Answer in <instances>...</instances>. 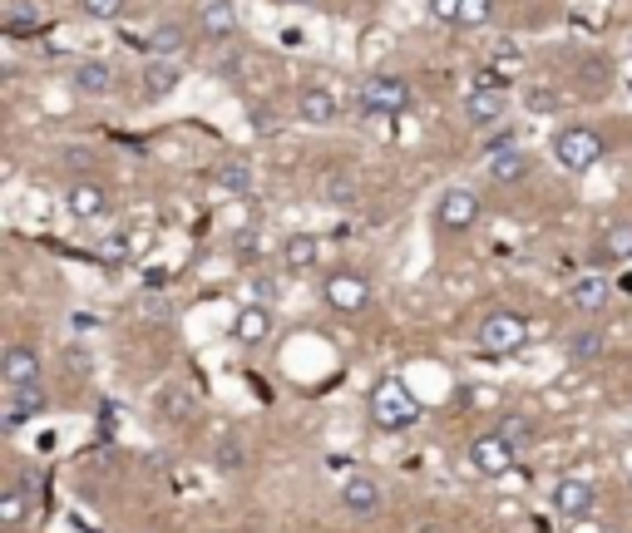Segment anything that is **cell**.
Wrapping results in <instances>:
<instances>
[{
    "label": "cell",
    "instance_id": "6da1fadb",
    "mask_svg": "<svg viewBox=\"0 0 632 533\" xmlns=\"http://www.w3.org/2000/svg\"><path fill=\"white\" fill-rule=\"evenodd\" d=\"M371 420L375 430H386V435H406V430H416L420 420H425V410H420V400L410 395V385L400 381V375H381L371 391Z\"/></svg>",
    "mask_w": 632,
    "mask_h": 533
},
{
    "label": "cell",
    "instance_id": "7a4b0ae2",
    "mask_svg": "<svg viewBox=\"0 0 632 533\" xmlns=\"http://www.w3.org/2000/svg\"><path fill=\"white\" fill-rule=\"evenodd\" d=\"M356 104L371 119H400L410 109V85L400 75H371L356 89Z\"/></svg>",
    "mask_w": 632,
    "mask_h": 533
},
{
    "label": "cell",
    "instance_id": "3957f363",
    "mask_svg": "<svg viewBox=\"0 0 632 533\" xmlns=\"http://www.w3.org/2000/svg\"><path fill=\"white\" fill-rule=\"evenodd\" d=\"M529 342V321L519 311H490V317L474 326V346L484 356H515Z\"/></svg>",
    "mask_w": 632,
    "mask_h": 533
},
{
    "label": "cell",
    "instance_id": "277c9868",
    "mask_svg": "<svg viewBox=\"0 0 632 533\" xmlns=\"http://www.w3.org/2000/svg\"><path fill=\"white\" fill-rule=\"evenodd\" d=\"M474 223H480V193H470V188H445V193H439V203H435V233L464 237Z\"/></svg>",
    "mask_w": 632,
    "mask_h": 533
},
{
    "label": "cell",
    "instance_id": "5b68a950",
    "mask_svg": "<svg viewBox=\"0 0 632 533\" xmlns=\"http://www.w3.org/2000/svg\"><path fill=\"white\" fill-rule=\"evenodd\" d=\"M554 159L563 163L568 173H588L593 163L603 159V134H593V128H583V124L563 128L554 139Z\"/></svg>",
    "mask_w": 632,
    "mask_h": 533
},
{
    "label": "cell",
    "instance_id": "8992f818",
    "mask_svg": "<svg viewBox=\"0 0 632 533\" xmlns=\"http://www.w3.org/2000/svg\"><path fill=\"white\" fill-rule=\"evenodd\" d=\"M464 459H470V470L484 474V480H504V474L519 464V455L509 445H504L494 430H484V435H474L470 445H464Z\"/></svg>",
    "mask_w": 632,
    "mask_h": 533
},
{
    "label": "cell",
    "instance_id": "52a82bcc",
    "mask_svg": "<svg viewBox=\"0 0 632 533\" xmlns=\"http://www.w3.org/2000/svg\"><path fill=\"white\" fill-rule=\"evenodd\" d=\"M322 301L332 311H342V317H361V311L371 307V282H365L361 272H332V277L322 282Z\"/></svg>",
    "mask_w": 632,
    "mask_h": 533
},
{
    "label": "cell",
    "instance_id": "ba28073f",
    "mask_svg": "<svg viewBox=\"0 0 632 533\" xmlns=\"http://www.w3.org/2000/svg\"><path fill=\"white\" fill-rule=\"evenodd\" d=\"M548 504H554V513H563V519H588V513L598 509V484L583 480V474H563V480H554V489H548Z\"/></svg>",
    "mask_w": 632,
    "mask_h": 533
},
{
    "label": "cell",
    "instance_id": "9c48e42d",
    "mask_svg": "<svg viewBox=\"0 0 632 533\" xmlns=\"http://www.w3.org/2000/svg\"><path fill=\"white\" fill-rule=\"evenodd\" d=\"M0 385L21 391V385H40V351L25 342H11L0 351Z\"/></svg>",
    "mask_w": 632,
    "mask_h": 533
},
{
    "label": "cell",
    "instance_id": "30bf717a",
    "mask_svg": "<svg viewBox=\"0 0 632 533\" xmlns=\"http://www.w3.org/2000/svg\"><path fill=\"white\" fill-rule=\"evenodd\" d=\"M50 410V391L45 385H21V391H5V410H0V425L21 430L25 420H40Z\"/></svg>",
    "mask_w": 632,
    "mask_h": 533
},
{
    "label": "cell",
    "instance_id": "8fae6325",
    "mask_svg": "<svg viewBox=\"0 0 632 533\" xmlns=\"http://www.w3.org/2000/svg\"><path fill=\"white\" fill-rule=\"evenodd\" d=\"M381 504H386V489H381V480H375V474H346V480H342V509L346 513L371 519Z\"/></svg>",
    "mask_w": 632,
    "mask_h": 533
},
{
    "label": "cell",
    "instance_id": "7c38bea8",
    "mask_svg": "<svg viewBox=\"0 0 632 533\" xmlns=\"http://www.w3.org/2000/svg\"><path fill=\"white\" fill-rule=\"evenodd\" d=\"M65 213L75 218V223H99V218L109 213V193L89 178H75L65 188Z\"/></svg>",
    "mask_w": 632,
    "mask_h": 533
},
{
    "label": "cell",
    "instance_id": "4fadbf2b",
    "mask_svg": "<svg viewBox=\"0 0 632 533\" xmlns=\"http://www.w3.org/2000/svg\"><path fill=\"white\" fill-rule=\"evenodd\" d=\"M35 504H40V489H35L30 474L15 480L11 489H0V529H21V523L35 513Z\"/></svg>",
    "mask_w": 632,
    "mask_h": 533
},
{
    "label": "cell",
    "instance_id": "5bb4252c",
    "mask_svg": "<svg viewBox=\"0 0 632 533\" xmlns=\"http://www.w3.org/2000/svg\"><path fill=\"white\" fill-rule=\"evenodd\" d=\"M268 336H272V311L262 307V301H252V307L237 311L233 342L243 346V351H262V346H268Z\"/></svg>",
    "mask_w": 632,
    "mask_h": 533
},
{
    "label": "cell",
    "instance_id": "9a60e30c",
    "mask_svg": "<svg viewBox=\"0 0 632 533\" xmlns=\"http://www.w3.org/2000/svg\"><path fill=\"white\" fill-rule=\"evenodd\" d=\"M608 301H612L608 277H579L568 287V307L579 311V317H598V311H608Z\"/></svg>",
    "mask_w": 632,
    "mask_h": 533
},
{
    "label": "cell",
    "instance_id": "2e32d148",
    "mask_svg": "<svg viewBox=\"0 0 632 533\" xmlns=\"http://www.w3.org/2000/svg\"><path fill=\"white\" fill-rule=\"evenodd\" d=\"M336 114H342V99H336L332 89H322V85L297 89V119L301 124H332Z\"/></svg>",
    "mask_w": 632,
    "mask_h": 533
},
{
    "label": "cell",
    "instance_id": "e0dca14e",
    "mask_svg": "<svg viewBox=\"0 0 632 533\" xmlns=\"http://www.w3.org/2000/svg\"><path fill=\"white\" fill-rule=\"evenodd\" d=\"M282 266H287V272H317V262H322V237H311V233H292L287 243H282Z\"/></svg>",
    "mask_w": 632,
    "mask_h": 533
},
{
    "label": "cell",
    "instance_id": "ac0fdd59",
    "mask_svg": "<svg viewBox=\"0 0 632 533\" xmlns=\"http://www.w3.org/2000/svg\"><path fill=\"white\" fill-rule=\"evenodd\" d=\"M494 435H499L504 445H509L519 459H524L529 449H534V439H538V425L524 416V410H504V416H499V425H494Z\"/></svg>",
    "mask_w": 632,
    "mask_h": 533
},
{
    "label": "cell",
    "instance_id": "d6986e66",
    "mask_svg": "<svg viewBox=\"0 0 632 533\" xmlns=\"http://www.w3.org/2000/svg\"><path fill=\"white\" fill-rule=\"evenodd\" d=\"M178 85H183V70L173 60H149V64H144V75H139L144 99H153V104H159V99H169Z\"/></svg>",
    "mask_w": 632,
    "mask_h": 533
},
{
    "label": "cell",
    "instance_id": "ffe728a7",
    "mask_svg": "<svg viewBox=\"0 0 632 533\" xmlns=\"http://www.w3.org/2000/svg\"><path fill=\"white\" fill-rule=\"evenodd\" d=\"M198 30H203L208 40H227V35L237 30L233 0H198Z\"/></svg>",
    "mask_w": 632,
    "mask_h": 533
},
{
    "label": "cell",
    "instance_id": "44dd1931",
    "mask_svg": "<svg viewBox=\"0 0 632 533\" xmlns=\"http://www.w3.org/2000/svg\"><path fill=\"white\" fill-rule=\"evenodd\" d=\"M75 95L109 99V95H114V70H109L104 60H79L75 64Z\"/></svg>",
    "mask_w": 632,
    "mask_h": 533
},
{
    "label": "cell",
    "instance_id": "7402d4cb",
    "mask_svg": "<svg viewBox=\"0 0 632 533\" xmlns=\"http://www.w3.org/2000/svg\"><path fill=\"white\" fill-rule=\"evenodd\" d=\"M504 109H509V95H504V89H470V95H464V119H470V124H499Z\"/></svg>",
    "mask_w": 632,
    "mask_h": 533
},
{
    "label": "cell",
    "instance_id": "603a6c76",
    "mask_svg": "<svg viewBox=\"0 0 632 533\" xmlns=\"http://www.w3.org/2000/svg\"><path fill=\"white\" fill-rule=\"evenodd\" d=\"M252 183H258V173H252V163H247V159H227V163H218V169H213V188L227 193V198H247Z\"/></svg>",
    "mask_w": 632,
    "mask_h": 533
},
{
    "label": "cell",
    "instance_id": "cb8c5ba5",
    "mask_svg": "<svg viewBox=\"0 0 632 533\" xmlns=\"http://www.w3.org/2000/svg\"><path fill=\"white\" fill-rule=\"evenodd\" d=\"M608 351V331H598V326H583V331H573L568 336V361H598V356Z\"/></svg>",
    "mask_w": 632,
    "mask_h": 533
},
{
    "label": "cell",
    "instance_id": "d4e9b609",
    "mask_svg": "<svg viewBox=\"0 0 632 533\" xmlns=\"http://www.w3.org/2000/svg\"><path fill=\"white\" fill-rule=\"evenodd\" d=\"M484 163H490V178L504 183V188H509V183H524L529 169H534L524 149H519V153H499V159H484Z\"/></svg>",
    "mask_w": 632,
    "mask_h": 533
},
{
    "label": "cell",
    "instance_id": "484cf974",
    "mask_svg": "<svg viewBox=\"0 0 632 533\" xmlns=\"http://www.w3.org/2000/svg\"><path fill=\"white\" fill-rule=\"evenodd\" d=\"M153 410H163V420H188V410H194V395L188 391H178V385H163L159 395H153Z\"/></svg>",
    "mask_w": 632,
    "mask_h": 533
},
{
    "label": "cell",
    "instance_id": "4316f807",
    "mask_svg": "<svg viewBox=\"0 0 632 533\" xmlns=\"http://www.w3.org/2000/svg\"><path fill=\"white\" fill-rule=\"evenodd\" d=\"M603 257H612V262H628L632 257V223H612L608 233H603Z\"/></svg>",
    "mask_w": 632,
    "mask_h": 533
},
{
    "label": "cell",
    "instance_id": "83f0119b",
    "mask_svg": "<svg viewBox=\"0 0 632 533\" xmlns=\"http://www.w3.org/2000/svg\"><path fill=\"white\" fill-rule=\"evenodd\" d=\"M322 193H326V198H336V203H351V198H356V173L351 169H332L322 178Z\"/></svg>",
    "mask_w": 632,
    "mask_h": 533
},
{
    "label": "cell",
    "instance_id": "f1b7e54d",
    "mask_svg": "<svg viewBox=\"0 0 632 533\" xmlns=\"http://www.w3.org/2000/svg\"><path fill=\"white\" fill-rule=\"evenodd\" d=\"M178 50H183V30L178 25H159L153 30V60H173Z\"/></svg>",
    "mask_w": 632,
    "mask_h": 533
},
{
    "label": "cell",
    "instance_id": "f546056e",
    "mask_svg": "<svg viewBox=\"0 0 632 533\" xmlns=\"http://www.w3.org/2000/svg\"><path fill=\"white\" fill-rule=\"evenodd\" d=\"M233 252L243 257V262H258V257H262V233H258V227H237V233H233Z\"/></svg>",
    "mask_w": 632,
    "mask_h": 533
},
{
    "label": "cell",
    "instance_id": "4dcf8cb0",
    "mask_svg": "<svg viewBox=\"0 0 632 533\" xmlns=\"http://www.w3.org/2000/svg\"><path fill=\"white\" fill-rule=\"evenodd\" d=\"M124 5L129 0H79V15H89V21H119Z\"/></svg>",
    "mask_w": 632,
    "mask_h": 533
},
{
    "label": "cell",
    "instance_id": "1f68e13d",
    "mask_svg": "<svg viewBox=\"0 0 632 533\" xmlns=\"http://www.w3.org/2000/svg\"><path fill=\"white\" fill-rule=\"evenodd\" d=\"M490 15H494V0H460V21L455 25H470L474 30V25H484Z\"/></svg>",
    "mask_w": 632,
    "mask_h": 533
},
{
    "label": "cell",
    "instance_id": "d6a6232c",
    "mask_svg": "<svg viewBox=\"0 0 632 533\" xmlns=\"http://www.w3.org/2000/svg\"><path fill=\"white\" fill-rule=\"evenodd\" d=\"M499 153H519V134H494V139H484V159H499Z\"/></svg>",
    "mask_w": 632,
    "mask_h": 533
},
{
    "label": "cell",
    "instance_id": "836d02e7",
    "mask_svg": "<svg viewBox=\"0 0 632 533\" xmlns=\"http://www.w3.org/2000/svg\"><path fill=\"white\" fill-rule=\"evenodd\" d=\"M529 109H534V114H554V109H558V95H554V89H544V85L529 89Z\"/></svg>",
    "mask_w": 632,
    "mask_h": 533
},
{
    "label": "cell",
    "instance_id": "e575fe53",
    "mask_svg": "<svg viewBox=\"0 0 632 533\" xmlns=\"http://www.w3.org/2000/svg\"><path fill=\"white\" fill-rule=\"evenodd\" d=\"M218 464H223V470H243V464H247L243 445H233V439H227V445H218Z\"/></svg>",
    "mask_w": 632,
    "mask_h": 533
},
{
    "label": "cell",
    "instance_id": "d590c367",
    "mask_svg": "<svg viewBox=\"0 0 632 533\" xmlns=\"http://www.w3.org/2000/svg\"><path fill=\"white\" fill-rule=\"evenodd\" d=\"M430 15L445 21V25H455V21H460V0H430Z\"/></svg>",
    "mask_w": 632,
    "mask_h": 533
},
{
    "label": "cell",
    "instance_id": "8d00e7d4",
    "mask_svg": "<svg viewBox=\"0 0 632 533\" xmlns=\"http://www.w3.org/2000/svg\"><path fill=\"white\" fill-rule=\"evenodd\" d=\"M40 21H45L40 11H30V5H21V11H15V21H11V30H40Z\"/></svg>",
    "mask_w": 632,
    "mask_h": 533
},
{
    "label": "cell",
    "instance_id": "74e56055",
    "mask_svg": "<svg viewBox=\"0 0 632 533\" xmlns=\"http://www.w3.org/2000/svg\"><path fill=\"white\" fill-rule=\"evenodd\" d=\"M104 257H119V262H124V257H129V243H124V237H109V243H104Z\"/></svg>",
    "mask_w": 632,
    "mask_h": 533
},
{
    "label": "cell",
    "instance_id": "f35d334b",
    "mask_svg": "<svg viewBox=\"0 0 632 533\" xmlns=\"http://www.w3.org/2000/svg\"><path fill=\"white\" fill-rule=\"evenodd\" d=\"M252 292H258V297H262V301H268V297H272V292H277V287H272V282H268V277H258V282H252Z\"/></svg>",
    "mask_w": 632,
    "mask_h": 533
},
{
    "label": "cell",
    "instance_id": "ab89813d",
    "mask_svg": "<svg viewBox=\"0 0 632 533\" xmlns=\"http://www.w3.org/2000/svg\"><path fill=\"white\" fill-rule=\"evenodd\" d=\"M622 474H628V489H632V449L622 455Z\"/></svg>",
    "mask_w": 632,
    "mask_h": 533
},
{
    "label": "cell",
    "instance_id": "60d3db41",
    "mask_svg": "<svg viewBox=\"0 0 632 533\" xmlns=\"http://www.w3.org/2000/svg\"><path fill=\"white\" fill-rule=\"evenodd\" d=\"M287 5H307V0H287Z\"/></svg>",
    "mask_w": 632,
    "mask_h": 533
}]
</instances>
